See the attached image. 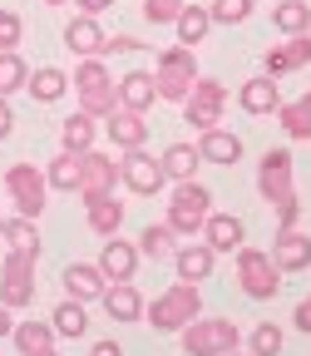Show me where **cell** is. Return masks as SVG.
Here are the masks:
<instances>
[{"label":"cell","instance_id":"obj_1","mask_svg":"<svg viewBox=\"0 0 311 356\" xmlns=\"http://www.w3.org/2000/svg\"><path fill=\"white\" fill-rule=\"evenodd\" d=\"M198 317H203V292H198V282H183V277H178L163 297H153V307H149L153 332H183Z\"/></svg>","mask_w":311,"mask_h":356},{"label":"cell","instance_id":"obj_2","mask_svg":"<svg viewBox=\"0 0 311 356\" xmlns=\"http://www.w3.org/2000/svg\"><path fill=\"white\" fill-rule=\"evenodd\" d=\"M74 95H79V109H84L89 119H109V114L119 109V84H114V74L104 70V60H84V65L74 70Z\"/></svg>","mask_w":311,"mask_h":356},{"label":"cell","instance_id":"obj_3","mask_svg":"<svg viewBox=\"0 0 311 356\" xmlns=\"http://www.w3.org/2000/svg\"><path fill=\"white\" fill-rule=\"evenodd\" d=\"M153 84H158V99H168V104H183V99L193 95V84H198V60H193L188 44H168V50L158 55Z\"/></svg>","mask_w":311,"mask_h":356},{"label":"cell","instance_id":"obj_4","mask_svg":"<svg viewBox=\"0 0 311 356\" xmlns=\"http://www.w3.org/2000/svg\"><path fill=\"white\" fill-rule=\"evenodd\" d=\"M35 262H40V252H30V248H10L6 262H0V302L10 312L35 307Z\"/></svg>","mask_w":311,"mask_h":356},{"label":"cell","instance_id":"obj_5","mask_svg":"<svg viewBox=\"0 0 311 356\" xmlns=\"http://www.w3.org/2000/svg\"><path fill=\"white\" fill-rule=\"evenodd\" d=\"M237 282L252 302H272L282 292V267L272 262V252H262V248H237Z\"/></svg>","mask_w":311,"mask_h":356},{"label":"cell","instance_id":"obj_6","mask_svg":"<svg viewBox=\"0 0 311 356\" xmlns=\"http://www.w3.org/2000/svg\"><path fill=\"white\" fill-rule=\"evenodd\" d=\"M178 337H183V356H228V351H237V322H228V317H198Z\"/></svg>","mask_w":311,"mask_h":356},{"label":"cell","instance_id":"obj_7","mask_svg":"<svg viewBox=\"0 0 311 356\" xmlns=\"http://www.w3.org/2000/svg\"><path fill=\"white\" fill-rule=\"evenodd\" d=\"M208 213H212V193L203 188V184H178L173 188V203H168V228L178 233V238H193V233H203V222H208Z\"/></svg>","mask_w":311,"mask_h":356},{"label":"cell","instance_id":"obj_8","mask_svg":"<svg viewBox=\"0 0 311 356\" xmlns=\"http://www.w3.org/2000/svg\"><path fill=\"white\" fill-rule=\"evenodd\" d=\"M6 193H10V203H15L20 218H40L44 198H50V178H44L35 163H10L6 168Z\"/></svg>","mask_w":311,"mask_h":356},{"label":"cell","instance_id":"obj_9","mask_svg":"<svg viewBox=\"0 0 311 356\" xmlns=\"http://www.w3.org/2000/svg\"><path fill=\"white\" fill-rule=\"evenodd\" d=\"M119 184H124L128 193H139V198L163 193V184H168L163 159H153V154H144V149H128V154L119 159Z\"/></svg>","mask_w":311,"mask_h":356},{"label":"cell","instance_id":"obj_10","mask_svg":"<svg viewBox=\"0 0 311 356\" xmlns=\"http://www.w3.org/2000/svg\"><path fill=\"white\" fill-rule=\"evenodd\" d=\"M257 193L272 203V208H282V203L296 198V184H292V154H287V149H267V154H262V163H257Z\"/></svg>","mask_w":311,"mask_h":356},{"label":"cell","instance_id":"obj_11","mask_svg":"<svg viewBox=\"0 0 311 356\" xmlns=\"http://www.w3.org/2000/svg\"><path fill=\"white\" fill-rule=\"evenodd\" d=\"M222 109H228V84H217V79H203L193 84V95L183 99V119L203 134V129H217L222 124Z\"/></svg>","mask_w":311,"mask_h":356},{"label":"cell","instance_id":"obj_12","mask_svg":"<svg viewBox=\"0 0 311 356\" xmlns=\"http://www.w3.org/2000/svg\"><path fill=\"white\" fill-rule=\"evenodd\" d=\"M114 184H119V163H114L109 154H99V149L79 154V188H74V193L84 198V208L99 203V198H109Z\"/></svg>","mask_w":311,"mask_h":356},{"label":"cell","instance_id":"obj_13","mask_svg":"<svg viewBox=\"0 0 311 356\" xmlns=\"http://www.w3.org/2000/svg\"><path fill=\"white\" fill-rule=\"evenodd\" d=\"M65 44H69L74 55H84V60L109 55V35L99 30V15H74V20L65 25Z\"/></svg>","mask_w":311,"mask_h":356},{"label":"cell","instance_id":"obj_14","mask_svg":"<svg viewBox=\"0 0 311 356\" xmlns=\"http://www.w3.org/2000/svg\"><path fill=\"white\" fill-rule=\"evenodd\" d=\"M301 65H311V35H287V44H272V50H267L262 74L282 79V74H292V70H301Z\"/></svg>","mask_w":311,"mask_h":356},{"label":"cell","instance_id":"obj_15","mask_svg":"<svg viewBox=\"0 0 311 356\" xmlns=\"http://www.w3.org/2000/svg\"><path fill=\"white\" fill-rule=\"evenodd\" d=\"M272 262L282 267V273H306V267H311V233L282 228V233L272 238Z\"/></svg>","mask_w":311,"mask_h":356},{"label":"cell","instance_id":"obj_16","mask_svg":"<svg viewBox=\"0 0 311 356\" xmlns=\"http://www.w3.org/2000/svg\"><path fill=\"white\" fill-rule=\"evenodd\" d=\"M139 243H119V238H109L104 248H99V273L109 277V282H133V273H139Z\"/></svg>","mask_w":311,"mask_h":356},{"label":"cell","instance_id":"obj_17","mask_svg":"<svg viewBox=\"0 0 311 356\" xmlns=\"http://www.w3.org/2000/svg\"><path fill=\"white\" fill-rule=\"evenodd\" d=\"M60 282H65V292H69L74 302H99L104 287H109V277L99 273V262H69Z\"/></svg>","mask_w":311,"mask_h":356},{"label":"cell","instance_id":"obj_18","mask_svg":"<svg viewBox=\"0 0 311 356\" xmlns=\"http://www.w3.org/2000/svg\"><path fill=\"white\" fill-rule=\"evenodd\" d=\"M203 243H208L212 252H237V248L247 243L242 218H233V213H208V222H203Z\"/></svg>","mask_w":311,"mask_h":356},{"label":"cell","instance_id":"obj_19","mask_svg":"<svg viewBox=\"0 0 311 356\" xmlns=\"http://www.w3.org/2000/svg\"><path fill=\"white\" fill-rule=\"evenodd\" d=\"M153 99H158V84H153V74H149V70H128V74L119 79V109L149 114V109H153Z\"/></svg>","mask_w":311,"mask_h":356},{"label":"cell","instance_id":"obj_20","mask_svg":"<svg viewBox=\"0 0 311 356\" xmlns=\"http://www.w3.org/2000/svg\"><path fill=\"white\" fill-rule=\"evenodd\" d=\"M237 104H242V114H277L282 109V89H277L272 74H257V79H247L237 89Z\"/></svg>","mask_w":311,"mask_h":356},{"label":"cell","instance_id":"obj_21","mask_svg":"<svg viewBox=\"0 0 311 356\" xmlns=\"http://www.w3.org/2000/svg\"><path fill=\"white\" fill-rule=\"evenodd\" d=\"M104 129H109V139H114V149H144V139H149V124H144V114H133V109H114L109 119H104Z\"/></svg>","mask_w":311,"mask_h":356},{"label":"cell","instance_id":"obj_22","mask_svg":"<svg viewBox=\"0 0 311 356\" xmlns=\"http://www.w3.org/2000/svg\"><path fill=\"white\" fill-rule=\"evenodd\" d=\"M99 302H104V312H109V322H139V317H144V297H139V287H133V282H109Z\"/></svg>","mask_w":311,"mask_h":356},{"label":"cell","instance_id":"obj_23","mask_svg":"<svg viewBox=\"0 0 311 356\" xmlns=\"http://www.w3.org/2000/svg\"><path fill=\"white\" fill-rule=\"evenodd\" d=\"M212 262H217V252L208 243H183L173 252V267H178V277H183V282H208L212 277Z\"/></svg>","mask_w":311,"mask_h":356},{"label":"cell","instance_id":"obj_24","mask_svg":"<svg viewBox=\"0 0 311 356\" xmlns=\"http://www.w3.org/2000/svg\"><path fill=\"white\" fill-rule=\"evenodd\" d=\"M198 154H203V163H237L242 159V139L237 134H228V129H203L198 134Z\"/></svg>","mask_w":311,"mask_h":356},{"label":"cell","instance_id":"obj_25","mask_svg":"<svg viewBox=\"0 0 311 356\" xmlns=\"http://www.w3.org/2000/svg\"><path fill=\"white\" fill-rule=\"evenodd\" d=\"M94 139H99V119H89L84 109L60 124V144H65L69 154H89V149H94Z\"/></svg>","mask_w":311,"mask_h":356},{"label":"cell","instance_id":"obj_26","mask_svg":"<svg viewBox=\"0 0 311 356\" xmlns=\"http://www.w3.org/2000/svg\"><path fill=\"white\" fill-rule=\"evenodd\" d=\"M74 79L65 74V70H55V65H40V70H30V95L40 99V104H55V99H65V89H69Z\"/></svg>","mask_w":311,"mask_h":356},{"label":"cell","instance_id":"obj_27","mask_svg":"<svg viewBox=\"0 0 311 356\" xmlns=\"http://www.w3.org/2000/svg\"><path fill=\"white\" fill-rule=\"evenodd\" d=\"M173 30H178V44H203L208 40V30H212V10L208 6H183V15L173 20Z\"/></svg>","mask_w":311,"mask_h":356},{"label":"cell","instance_id":"obj_28","mask_svg":"<svg viewBox=\"0 0 311 356\" xmlns=\"http://www.w3.org/2000/svg\"><path fill=\"white\" fill-rule=\"evenodd\" d=\"M15 346L25 356H50L55 351V322H15Z\"/></svg>","mask_w":311,"mask_h":356},{"label":"cell","instance_id":"obj_29","mask_svg":"<svg viewBox=\"0 0 311 356\" xmlns=\"http://www.w3.org/2000/svg\"><path fill=\"white\" fill-rule=\"evenodd\" d=\"M198 163H203L198 144H168L163 149V173L173 178V184H188V178L198 173Z\"/></svg>","mask_w":311,"mask_h":356},{"label":"cell","instance_id":"obj_30","mask_svg":"<svg viewBox=\"0 0 311 356\" xmlns=\"http://www.w3.org/2000/svg\"><path fill=\"white\" fill-rule=\"evenodd\" d=\"M119 228H124V203L109 193V198H99V203H89V233H99V238H119Z\"/></svg>","mask_w":311,"mask_h":356},{"label":"cell","instance_id":"obj_31","mask_svg":"<svg viewBox=\"0 0 311 356\" xmlns=\"http://www.w3.org/2000/svg\"><path fill=\"white\" fill-rule=\"evenodd\" d=\"M277 119H282V129H287V139L306 144V139H311V89H306L301 99L282 104V109H277Z\"/></svg>","mask_w":311,"mask_h":356},{"label":"cell","instance_id":"obj_32","mask_svg":"<svg viewBox=\"0 0 311 356\" xmlns=\"http://www.w3.org/2000/svg\"><path fill=\"white\" fill-rule=\"evenodd\" d=\"M272 25L282 35H306L311 30V6L306 0H282V6H272Z\"/></svg>","mask_w":311,"mask_h":356},{"label":"cell","instance_id":"obj_33","mask_svg":"<svg viewBox=\"0 0 311 356\" xmlns=\"http://www.w3.org/2000/svg\"><path fill=\"white\" fill-rule=\"evenodd\" d=\"M25 84H30V65L20 60V50H0V99H10Z\"/></svg>","mask_w":311,"mask_h":356},{"label":"cell","instance_id":"obj_34","mask_svg":"<svg viewBox=\"0 0 311 356\" xmlns=\"http://www.w3.org/2000/svg\"><path fill=\"white\" fill-rule=\"evenodd\" d=\"M44 178H50V188H60V193H74L79 188V154H69V149H60V159L44 168Z\"/></svg>","mask_w":311,"mask_h":356},{"label":"cell","instance_id":"obj_35","mask_svg":"<svg viewBox=\"0 0 311 356\" xmlns=\"http://www.w3.org/2000/svg\"><path fill=\"white\" fill-rule=\"evenodd\" d=\"M50 322H55V337H84V332H89V317H84V302H74V297L55 307V317H50Z\"/></svg>","mask_w":311,"mask_h":356},{"label":"cell","instance_id":"obj_36","mask_svg":"<svg viewBox=\"0 0 311 356\" xmlns=\"http://www.w3.org/2000/svg\"><path fill=\"white\" fill-rule=\"evenodd\" d=\"M173 238H178V233L168 228V222H149V228L139 233V252L158 262V257H168V252H173Z\"/></svg>","mask_w":311,"mask_h":356},{"label":"cell","instance_id":"obj_37","mask_svg":"<svg viewBox=\"0 0 311 356\" xmlns=\"http://www.w3.org/2000/svg\"><path fill=\"white\" fill-rule=\"evenodd\" d=\"M0 238H6L10 248H30V252H40V233H35V218H6V233H0Z\"/></svg>","mask_w":311,"mask_h":356},{"label":"cell","instance_id":"obj_38","mask_svg":"<svg viewBox=\"0 0 311 356\" xmlns=\"http://www.w3.org/2000/svg\"><path fill=\"white\" fill-rule=\"evenodd\" d=\"M282 327L277 322H262L257 332H252V356H282Z\"/></svg>","mask_w":311,"mask_h":356},{"label":"cell","instance_id":"obj_39","mask_svg":"<svg viewBox=\"0 0 311 356\" xmlns=\"http://www.w3.org/2000/svg\"><path fill=\"white\" fill-rule=\"evenodd\" d=\"M212 25H242L252 15V0H212Z\"/></svg>","mask_w":311,"mask_h":356},{"label":"cell","instance_id":"obj_40","mask_svg":"<svg viewBox=\"0 0 311 356\" xmlns=\"http://www.w3.org/2000/svg\"><path fill=\"white\" fill-rule=\"evenodd\" d=\"M188 0H144V20L149 25H173L178 15H183Z\"/></svg>","mask_w":311,"mask_h":356},{"label":"cell","instance_id":"obj_41","mask_svg":"<svg viewBox=\"0 0 311 356\" xmlns=\"http://www.w3.org/2000/svg\"><path fill=\"white\" fill-rule=\"evenodd\" d=\"M20 35H25V20L15 10H0V50H15Z\"/></svg>","mask_w":311,"mask_h":356},{"label":"cell","instance_id":"obj_42","mask_svg":"<svg viewBox=\"0 0 311 356\" xmlns=\"http://www.w3.org/2000/svg\"><path fill=\"white\" fill-rule=\"evenodd\" d=\"M296 218H301V198L282 203V208H277V233H282V228H296Z\"/></svg>","mask_w":311,"mask_h":356},{"label":"cell","instance_id":"obj_43","mask_svg":"<svg viewBox=\"0 0 311 356\" xmlns=\"http://www.w3.org/2000/svg\"><path fill=\"white\" fill-rule=\"evenodd\" d=\"M133 50H144L133 35H109V55H133Z\"/></svg>","mask_w":311,"mask_h":356},{"label":"cell","instance_id":"obj_44","mask_svg":"<svg viewBox=\"0 0 311 356\" xmlns=\"http://www.w3.org/2000/svg\"><path fill=\"white\" fill-rule=\"evenodd\" d=\"M79 6V15H104L109 6H119V0H74Z\"/></svg>","mask_w":311,"mask_h":356},{"label":"cell","instance_id":"obj_45","mask_svg":"<svg viewBox=\"0 0 311 356\" xmlns=\"http://www.w3.org/2000/svg\"><path fill=\"white\" fill-rule=\"evenodd\" d=\"M10 129H15V109L10 99H0V139H10Z\"/></svg>","mask_w":311,"mask_h":356},{"label":"cell","instance_id":"obj_46","mask_svg":"<svg viewBox=\"0 0 311 356\" xmlns=\"http://www.w3.org/2000/svg\"><path fill=\"white\" fill-rule=\"evenodd\" d=\"M292 322H296V327L311 337V297H301V302H296V317H292Z\"/></svg>","mask_w":311,"mask_h":356},{"label":"cell","instance_id":"obj_47","mask_svg":"<svg viewBox=\"0 0 311 356\" xmlns=\"http://www.w3.org/2000/svg\"><path fill=\"white\" fill-rule=\"evenodd\" d=\"M89 356H124V346H119V341H94V346H89Z\"/></svg>","mask_w":311,"mask_h":356},{"label":"cell","instance_id":"obj_48","mask_svg":"<svg viewBox=\"0 0 311 356\" xmlns=\"http://www.w3.org/2000/svg\"><path fill=\"white\" fill-rule=\"evenodd\" d=\"M0 337H15V317H10L6 302H0Z\"/></svg>","mask_w":311,"mask_h":356},{"label":"cell","instance_id":"obj_49","mask_svg":"<svg viewBox=\"0 0 311 356\" xmlns=\"http://www.w3.org/2000/svg\"><path fill=\"white\" fill-rule=\"evenodd\" d=\"M44 6H65V0H44Z\"/></svg>","mask_w":311,"mask_h":356},{"label":"cell","instance_id":"obj_50","mask_svg":"<svg viewBox=\"0 0 311 356\" xmlns=\"http://www.w3.org/2000/svg\"><path fill=\"white\" fill-rule=\"evenodd\" d=\"M228 356H242V351H228ZM247 356H252V351H247Z\"/></svg>","mask_w":311,"mask_h":356},{"label":"cell","instance_id":"obj_51","mask_svg":"<svg viewBox=\"0 0 311 356\" xmlns=\"http://www.w3.org/2000/svg\"><path fill=\"white\" fill-rule=\"evenodd\" d=\"M0 233H6V218H0Z\"/></svg>","mask_w":311,"mask_h":356},{"label":"cell","instance_id":"obj_52","mask_svg":"<svg viewBox=\"0 0 311 356\" xmlns=\"http://www.w3.org/2000/svg\"><path fill=\"white\" fill-rule=\"evenodd\" d=\"M50 356H55V351H50Z\"/></svg>","mask_w":311,"mask_h":356}]
</instances>
